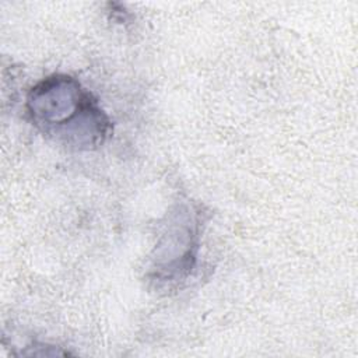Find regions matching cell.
Masks as SVG:
<instances>
[{
  "label": "cell",
  "instance_id": "obj_1",
  "mask_svg": "<svg viewBox=\"0 0 358 358\" xmlns=\"http://www.w3.org/2000/svg\"><path fill=\"white\" fill-rule=\"evenodd\" d=\"M27 109L42 133L76 150L95 148L109 134L110 123L96 99L69 76L38 83L28 94Z\"/></svg>",
  "mask_w": 358,
  "mask_h": 358
}]
</instances>
